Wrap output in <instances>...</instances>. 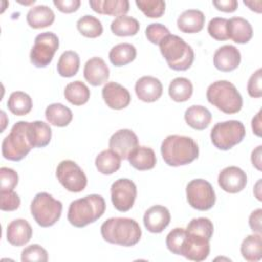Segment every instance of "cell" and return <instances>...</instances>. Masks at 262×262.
<instances>
[{"label": "cell", "instance_id": "obj_23", "mask_svg": "<svg viewBox=\"0 0 262 262\" xmlns=\"http://www.w3.org/2000/svg\"><path fill=\"white\" fill-rule=\"evenodd\" d=\"M205 25V15L201 10H184L177 18V27L182 33L193 34L203 30Z\"/></svg>", "mask_w": 262, "mask_h": 262}, {"label": "cell", "instance_id": "obj_8", "mask_svg": "<svg viewBox=\"0 0 262 262\" xmlns=\"http://www.w3.org/2000/svg\"><path fill=\"white\" fill-rule=\"evenodd\" d=\"M246 135V129L242 122L229 120L214 125L211 130V141L221 150H228L242 142Z\"/></svg>", "mask_w": 262, "mask_h": 262}, {"label": "cell", "instance_id": "obj_34", "mask_svg": "<svg viewBox=\"0 0 262 262\" xmlns=\"http://www.w3.org/2000/svg\"><path fill=\"white\" fill-rule=\"evenodd\" d=\"M64 97L74 105H82L89 100L90 90L83 82L74 81L66 86Z\"/></svg>", "mask_w": 262, "mask_h": 262}, {"label": "cell", "instance_id": "obj_38", "mask_svg": "<svg viewBox=\"0 0 262 262\" xmlns=\"http://www.w3.org/2000/svg\"><path fill=\"white\" fill-rule=\"evenodd\" d=\"M78 31L87 38H96L102 34L103 28L100 20L92 15H84L77 21Z\"/></svg>", "mask_w": 262, "mask_h": 262}, {"label": "cell", "instance_id": "obj_10", "mask_svg": "<svg viewBox=\"0 0 262 262\" xmlns=\"http://www.w3.org/2000/svg\"><path fill=\"white\" fill-rule=\"evenodd\" d=\"M188 204L199 211L210 210L216 202V195L210 182L204 179H193L186 186Z\"/></svg>", "mask_w": 262, "mask_h": 262}, {"label": "cell", "instance_id": "obj_53", "mask_svg": "<svg viewBox=\"0 0 262 262\" xmlns=\"http://www.w3.org/2000/svg\"><path fill=\"white\" fill-rule=\"evenodd\" d=\"M244 3H245V5H247V6H249V8L251 9V10H254V11H256V12H261V8H260V6L259 5H261V2L260 1H257L256 3H257V7H255V3L253 2V1H244Z\"/></svg>", "mask_w": 262, "mask_h": 262}, {"label": "cell", "instance_id": "obj_16", "mask_svg": "<svg viewBox=\"0 0 262 262\" xmlns=\"http://www.w3.org/2000/svg\"><path fill=\"white\" fill-rule=\"evenodd\" d=\"M102 98L106 105L113 110H122L129 105L131 95L121 84L108 82L102 88Z\"/></svg>", "mask_w": 262, "mask_h": 262}, {"label": "cell", "instance_id": "obj_48", "mask_svg": "<svg viewBox=\"0 0 262 262\" xmlns=\"http://www.w3.org/2000/svg\"><path fill=\"white\" fill-rule=\"evenodd\" d=\"M53 4L56 8L64 13H72L77 11L81 5L80 0H54Z\"/></svg>", "mask_w": 262, "mask_h": 262}, {"label": "cell", "instance_id": "obj_29", "mask_svg": "<svg viewBox=\"0 0 262 262\" xmlns=\"http://www.w3.org/2000/svg\"><path fill=\"white\" fill-rule=\"evenodd\" d=\"M45 117L49 124L56 127H66L72 122L73 113L61 103H51L45 110Z\"/></svg>", "mask_w": 262, "mask_h": 262}, {"label": "cell", "instance_id": "obj_44", "mask_svg": "<svg viewBox=\"0 0 262 262\" xmlns=\"http://www.w3.org/2000/svg\"><path fill=\"white\" fill-rule=\"evenodd\" d=\"M169 34V30L164 25L159 23H152L145 29V36L152 44H160V42Z\"/></svg>", "mask_w": 262, "mask_h": 262}, {"label": "cell", "instance_id": "obj_33", "mask_svg": "<svg viewBox=\"0 0 262 262\" xmlns=\"http://www.w3.org/2000/svg\"><path fill=\"white\" fill-rule=\"evenodd\" d=\"M170 97L176 102H183L188 100L193 92L191 82L183 77L175 78L171 81L168 89Z\"/></svg>", "mask_w": 262, "mask_h": 262}, {"label": "cell", "instance_id": "obj_50", "mask_svg": "<svg viewBox=\"0 0 262 262\" xmlns=\"http://www.w3.org/2000/svg\"><path fill=\"white\" fill-rule=\"evenodd\" d=\"M213 5L221 11L224 12H233L237 8V1L236 0H219V1H213Z\"/></svg>", "mask_w": 262, "mask_h": 262}, {"label": "cell", "instance_id": "obj_9", "mask_svg": "<svg viewBox=\"0 0 262 262\" xmlns=\"http://www.w3.org/2000/svg\"><path fill=\"white\" fill-rule=\"evenodd\" d=\"M59 46L58 37L52 32H44L36 36L31 49V62L37 68L47 67Z\"/></svg>", "mask_w": 262, "mask_h": 262}, {"label": "cell", "instance_id": "obj_42", "mask_svg": "<svg viewBox=\"0 0 262 262\" xmlns=\"http://www.w3.org/2000/svg\"><path fill=\"white\" fill-rule=\"evenodd\" d=\"M184 237H185L184 228L176 227L172 229L166 237V246L168 250L175 255H180V249H181Z\"/></svg>", "mask_w": 262, "mask_h": 262}, {"label": "cell", "instance_id": "obj_12", "mask_svg": "<svg viewBox=\"0 0 262 262\" xmlns=\"http://www.w3.org/2000/svg\"><path fill=\"white\" fill-rule=\"evenodd\" d=\"M136 194V185L128 178L118 179L111 186L112 203L120 212H127L133 207Z\"/></svg>", "mask_w": 262, "mask_h": 262}, {"label": "cell", "instance_id": "obj_5", "mask_svg": "<svg viewBox=\"0 0 262 262\" xmlns=\"http://www.w3.org/2000/svg\"><path fill=\"white\" fill-rule=\"evenodd\" d=\"M208 101L225 114H235L242 110L243 97L235 86L226 81L213 82L207 89Z\"/></svg>", "mask_w": 262, "mask_h": 262}, {"label": "cell", "instance_id": "obj_6", "mask_svg": "<svg viewBox=\"0 0 262 262\" xmlns=\"http://www.w3.org/2000/svg\"><path fill=\"white\" fill-rule=\"evenodd\" d=\"M29 122L19 121L13 125L9 134L2 141V156L9 161L23 160L33 148L29 134Z\"/></svg>", "mask_w": 262, "mask_h": 262}, {"label": "cell", "instance_id": "obj_14", "mask_svg": "<svg viewBox=\"0 0 262 262\" xmlns=\"http://www.w3.org/2000/svg\"><path fill=\"white\" fill-rule=\"evenodd\" d=\"M108 146L112 150L117 152L122 160H125L132 150L138 146V138L132 130L121 129L111 136Z\"/></svg>", "mask_w": 262, "mask_h": 262}, {"label": "cell", "instance_id": "obj_15", "mask_svg": "<svg viewBox=\"0 0 262 262\" xmlns=\"http://www.w3.org/2000/svg\"><path fill=\"white\" fill-rule=\"evenodd\" d=\"M218 184L226 192L237 193L246 187L247 175L241 168L229 166L219 173Z\"/></svg>", "mask_w": 262, "mask_h": 262}, {"label": "cell", "instance_id": "obj_27", "mask_svg": "<svg viewBox=\"0 0 262 262\" xmlns=\"http://www.w3.org/2000/svg\"><path fill=\"white\" fill-rule=\"evenodd\" d=\"M186 124L195 130L206 129L212 120L210 111L203 105H191L184 113Z\"/></svg>", "mask_w": 262, "mask_h": 262}, {"label": "cell", "instance_id": "obj_30", "mask_svg": "<svg viewBox=\"0 0 262 262\" xmlns=\"http://www.w3.org/2000/svg\"><path fill=\"white\" fill-rule=\"evenodd\" d=\"M121 160L120 156L111 148L104 149L97 155L95 159V166L101 174L111 175L120 169Z\"/></svg>", "mask_w": 262, "mask_h": 262}, {"label": "cell", "instance_id": "obj_36", "mask_svg": "<svg viewBox=\"0 0 262 262\" xmlns=\"http://www.w3.org/2000/svg\"><path fill=\"white\" fill-rule=\"evenodd\" d=\"M7 106L13 115L25 116L31 112L33 101L29 94L23 91H14L9 95Z\"/></svg>", "mask_w": 262, "mask_h": 262}, {"label": "cell", "instance_id": "obj_1", "mask_svg": "<svg viewBox=\"0 0 262 262\" xmlns=\"http://www.w3.org/2000/svg\"><path fill=\"white\" fill-rule=\"evenodd\" d=\"M100 233L103 239L110 244L132 247L139 242L142 232L139 224L134 219L113 217L102 223Z\"/></svg>", "mask_w": 262, "mask_h": 262}, {"label": "cell", "instance_id": "obj_47", "mask_svg": "<svg viewBox=\"0 0 262 262\" xmlns=\"http://www.w3.org/2000/svg\"><path fill=\"white\" fill-rule=\"evenodd\" d=\"M261 80H262V70L258 69L254 74H252L247 85V90L251 97L259 98L262 96Z\"/></svg>", "mask_w": 262, "mask_h": 262}, {"label": "cell", "instance_id": "obj_32", "mask_svg": "<svg viewBox=\"0 0 262 262\" xmlns=\"http://www.w3.org/2000/svg\"><path fill=\"white\" fill-rule=\"evenodd\" d=\"M108 57L115 67L126 66L135 59L136 48L130 43H120L111 49Z\"/></svg>", "mask_w": 262, "mask_h": 262}, {"label": "cell", "instance_id": "obj_41", "mask_svg": "<svg viewBox=\"0 0 262 262\" xmlns=\"http://www.w3.org/2000/svg\"><path fill=\"white\" fill-rule=\"evenodd\" d=\"M208 33L217 41L227 40V19L223 17L212 18L208 25Z\"/></svg>", "mask_w": 262, "mask_h": 262}, {"label": "cell", "instance_id": "obj_21", "mask_svg": "<svg viewBox=\"0 0 262 262\" xmlns=\"http://www.w3.org/2000/svg\"><path fill=\"white\" fill-rule=\"evenodd\" d=\"M33 229L30 223L21 218L12 220L6 229V238L8 243L15 247L25 246L31 239Z\"/></svg>", "mask_w": 262, "mask_h": 262}, {"label": "cell", "instance_id": "obj_13", "mask_svg": "<svg viewBox=\"0 0 262 262\" xmlns=\"http://www.w3.org/2000/svg\"><path fill=\"white\" fill-rule=\"evenodd\" d=\"M210 239L203 235L187 232L183 239L180 255L191 261H204L210 254Z\"/></svg>", "mask_w": 262, "mask_h": 262}, {"label": "cell", "instance_id": "obj_43", "mask_svg": "<svg viewBox=\"0 0 262 262\" xmlns=\"http://www.w3.org/2000/svg\"><path fill=\"white\" fill-rule=\"evenodd\" d=\"M20 259L23 262H28V261L46 262L48 260V254L44 248H42L37 244H34L23 250Z\"/></svg>", "mask_w": 262, "mask_h": 262}, {"label": "cell", "instance_id": "obj_2", "mask_svg": "<svg viewBox=\"0 0 262 262\" xmlns=\"http://www.w3.org/2000/svg\"><path fill=\"white\" fill-rule=\"evenodd\" d=\"M161 154L167 165L178 167L193 162L199 157V146L191 137L173 134L163 140Z\"/></svg>", "mask_w": 262, "mask_h": 262}, {"label": "cell", "instance_id": "obj_51", "mask_svg": "<svg viewBox=\"0 0 262 262\" xmlns=\"http://www.w3.org/2000/svg\"><path fill=\"white\" fill-rule=\"evenodd\" d=\"M261 149H262V146H261V145L257 146V147L252 151V156H251V161H252L253 166H254L257 170H259V171H261V154H262Z\"/></svg>", "mask_w": 262, "mask_h": 262}, {"label": "cell", "instance_id": "obj_28", "mask_svg": "<svg viewBox=\"0 0 262 262\" xmlns=\"http://www.w3.org/2000/svg\"><path fill=\"white\" fill-rule=\"evenodd\" d=\"M28 134L33 147H44L51 140V129L43 121L29 122Z\"/></svg>", "mask_w": 262, "mask_h": 262}, {"label": "cell", "instance_id": "obj_7", "mask_svg": "<svg viewBox=\"0 0 262 262\" xmlns=\"http://www.w3.org/2000/svg\"><path fill=\"white\" fill-rule=\"evenodd\" d=\"M62 204L47 192L37 193L31 203V214L41 227L54 225L60 218Z\"/></svg>", "mask_w": 262, "mask_h": 262}, {"label": "cell", "instance_id": "obj_20", "mask_svg": "<svg viewBox=\"0 0 262 262\" xmlns=\"http://www.w3.org/2000/svg\"><path fill=\"white\" fill-rule=\"evenodd\" d=\"M84 78L92 86H99L105 83L110 77V69L100 57L88 59L84 66Z\"/></svg>", "mask_w": 262, "mask_h": 262}, {"label": "cell", "instance_id": "obj_46", "mask_svg": "<svg viewBox=\"0 0 262 262\" xmlns=\"http://www.w3.org/2000/svg\"><path fill=\"white\" fill-rule=\"evenodd\" d=\"M0 209L2 211H14L20 205L18 194L13 190H0Z\"/></svg>", "mask_w": 262, "mask_h": 262}, {"label": "cell", "instance_id": "obj_19", "mask_svg": "<svg viewBox=\"0 0 262 262\" xmlns=\"http://www.w3.org/2000/svg\"><path fill=\"white\" fill-rule=\"evenodd\" d=\"M135 93L140 100L154 102L162 96L163 85L156 77L143 76L136 81Z\"/></svg>", "mask_w": 262, "mask_h": 262}, {"label": "cell", "instance_id": "obj_35", "mask_svg": "<svg viewBox=\"0 0 262 262\" xmlns=\"http://www.w3.org/2000/svg\"><path fill=\"white\" fill-rule=\"evenodd\" d=\"M111 30L116 36H134L139 31V23L136 18L128 15L116 17L111 24Z\"/></svg>", "mask_w": 262, "mask_h": 262}, {"label": "cell", "instance_id": "obj_31", "mask_svg": "<svg viewBox=\"0 0 262 262\" xmlns=\"http://www.w3.org/2000/svg\"><path fill=\"white\" fill-rule=\"evenodd\" d=\"M243 258L249 262H256L262 258V236L258 234L248 235L241 245Z\"/></svg>", "mask_w": 262, "mask_h": 262}, {"label": "cell", "instance_id": "obj_22", "mask_svg": "<svg viewBox=\"0 0 262 262\" xmlns=\"http://www.w3.org/2000/svg\"><path fill=\"white\" fill-rule=\"evenodd\" d=\"M228 39L237 44L248 43L253 37V28L251 24L243 17H231L227 19Z\"/></svg>", "mask_w": 262, "mask_h": 262}, {"label": "cell", "instance_id": "obj_4", "mask_svg": "<svg viewBox=\"0 0 262 262\" xmlns=\"http://www.w3.org/2000/svg\"><path fill=\"white\" fill-rule=\"evenodd\" d=\"M160 50L169 68L174 71L188 70L194 59V52L182 38L169 34L160 42Z\"/></svg>", "mask_w": 262, "mask_h": 262}, {"label": "cell", "instance_id": "obj_17", "mask_svg": "<svg viewBox=\"0 0 262 262\" xmlns=\"http://www.w3.org/2000/svg\"><path fill=\"white\" fill-rule=\"evenodd\" d=\"M171 215L169 210L161 205H156L147 209L143 216L145 228L152 233L162 232L170 223Z\"/></svg>", "mask_w": 262, "mask_h": 262}, {"label": "cell", "instance_id": "obj_24", "mask_svg": "<svg viewBox=\"0 0 262 262\" xmlns=\"http://www.w3.org/2000/svg\"><path fill=\"white\" fill-rule=\"evenodd\" d=\"M130 165L139 171L150 170L156 166L157 158L152 148L147 146H137L128 156Z\"/></svg>", "mask_w": 262, "mask_h": 262}, {"label": "cell", "instance_id": "obj_39", "mask_svg": "<svg viewBox=\"0 0 262 262\" xmlns=\"http://www.w3.org/2000/svg\"><path fill=\"white\" fill-rule=\"evenodd\" d=\"M135 4L149 18L161 17L166 7V3L163 0H136Z\"/></svg>", "mask_w": 262, "mask_h": 262}, {"label": "cell", "instance_id": "obj_40", "mask_svg": "<svg viewBox=\"0 0 262 262\" xmlns=\"http://www.w3.org/2000/svg\"><path fill=\"white\" fill-rule=\"evenodd\" d=\"M185 230L187 232L203 235L208 239H211L214 231V226L212 221L209 218L199 217V218L191 219V221L187 224V227Z\"/></svg>", "mask_w": 262, "mask_h": 262}, {"label": "cell", "instance_id": "obj_26", "mask_svg": "<svg viewBox=\"0 0 262 262\" xmlns=\"http://www.w3.org/2000/svg\"><path fill=\"white\" fill-rule=\"evenodd\" d=\"M55 15L47 5H37L30 8L27 13V23L33 29H42L53 24Z\"/></svg>", "mask_w": 262, "mask_h": 262}, {"label": "cell", "instance_id": "obj_18", "mask_svg": "<svg viewBox=\"0 0 262 262\" xmlns=\"http://www.w3.org/2000/svg\"><path fill=\"white\" fill-rule=\"evenodd\" d=\"M214 66L221 72H231L235 70L241 62V53L233 45H223L214 53Z\"/></svg>", "mask_w": 262, "mask_h": 262}, {"label": "cell", "instance_id": "obj_52", "mask_svg": "<svg viewBox=\"0 0 262 262\" xmlns=\"http://www.w3.org/2000/svg\"><path fill=\"white\" fill-rule=\"evenodd\" d=\"M261 113L262 111H259L252 120V129L257 136H261Z\"/></svg>", "mask_w": 262, "mask_h": 262}, {"label": "cell", "instance_id": "obj_37", "mask_svg": "<svg viewBox=\"0 0 262 262\" xmlns=\"http://www.w3.org/2000/svg\"><path fill=\"white\" fill-rule=\"evenodd\" d=\"M80 68V57L77 52L64 51L57 62V72L61 77L70 78L75 76Z\"/></svg>", "mask_w": 262, "mask_h": 262}, {"label": "cell", "instance_id": "obj_49", "mask_svg": "<svg viewBox=\"0 0 262 262\" xmlns=\"http://www.w3.org/2000/svg\"><path fill=\"white\" fill-rule=\"evenodd\" d=\"M261 218H262V209H257L253 211L249 217V225L254 232L261 233Z\"/></svg>", "mask_w": 262, "mask_h": 262}, {"label": "cell", "instance_id": "obj_45", "mask_svg": "<svg viewBox=\"0 0 262 262\" xmlns=\"http://www.w3.org/2000/svg\"><path fill=\"white\" fill-rule=\"evenodd\" d=\"M0 190H13V188L18 183L17 173L10 168L1 167L0 168Z\"/></svg>", "mask_w": 262, "mask_h": 262}, {"label": "cell", "instance_id": "obj_11", "mask_svg": "<svg viewBox=\"0 0 262 262\" xmlns=\"http://www.w3.org/2000/svg\"><path fill=\"white\" fill-rule=\"evenodd\" d=\"M56 177L69 191L80 192L87 185V177L83 170L71 160L61 161L56 168Z\"/></svg>", "mask_w": 262, "mask_h": 262}, {"label": "cell", "instance_id": "obj_25", "mask_svg": "<svg viewBox=\"0 0 262 262\" xmlns=\"http://www.w3.org/2000/svg\"><path fill=\"white\" fill-rule=\"evenodd\" d=\"M89 5L99 14L113 16L125 15L129 11L128 0H90Z\"/></svg>", "mask_w": 262, "mask_h": 262}, {"label": "cell", "instance_id": "obj_3", "mask_svg": "<svg viewBox=\"0 0 262 262\" xmlns=\"http://www.w3.org/2000/svg\"><path fill=\"white\" fill-rule=\"evenodd\" d=\"M105 211V201L99 194H89L73 201L68 211V220L75 227H85L95 222Z\"/></svg>", "mask_w": 262, "mask_h": 262}]
</instances>
